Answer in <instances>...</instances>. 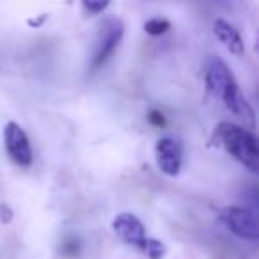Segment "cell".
<instances>
[{
    "label": "cell",
    "instance_id": "obj_10",
    "mask_svg": "<svg viewBox=\"0 0 259 259\" xmlns=\"http://www.w3.org/2000/svg\"><path fill=\"white\" fill-rule=\"evenodd\" d=\"M142 252H144L149 259H163V255H165V252H167V247L163 245V241L149 238Z\"/></svg>",
    "mask_w": 259,
    "mask_h": 259
},
{
    "label": "cell",
    "instance_id": "obj_6",
    "mask_svg": "<svg viewBox=\"0 0 259 259\" xmlns=\"http://www.w3.org/2000/svg\"><path fill=\"white\" fill-rule=\"evenodd\" d=\"M112 231H114L115 236H117L122 243L139 248V250H144L146 243H148V240H149L144 224H142L141 219L135 217L134 213H126V211L119 213V215L112 220Z\"/></svg>",
    "mask_w": 259,
    "mask_h": 259
},
{
    "label": "cell",
    "instance_id": "obj_2",
    "mask_svg": "<svg viewBox=\"0 0 259 259\" xmlns=\"http://www.w3.org/2000/svg\"><path fill=\"white\" fill-rule=\"evenodd\" d=\"M215 137L219 144L226 148V151L234 160L247 167L250 172L259 170V148L257 139L247 128H241L233 122H220L215 130Z\"/></svg>",
    "mask_w": 259,
    "mask_h": 259
},
{
    "label": "cell",
    "instance_id": "obj_11",
    "mask_svg": "<svg viewBox=\"0 0 259 259\" xmlns=\"http://www.w3.org/2000/svg\"><path fill=\"white\" fill-rule=\"evenodd\" d=\"M82 8L89 15H98V13L105 11L108 8V2H83Z\"/></svg>",
    "mask_w": 259,
    "mask_h": 259
},
{
    "label": "cell",
    "instance_id": "obj_12",
    "mask_svg": "<svg viewBox=\"0 0 259 259\" xmlns=\"http://www.w3.org/2000/svg\"><path fill=\"white\" fill-rule=\"evenodd\" d=\"M148 121L151 122L153 126H156V128H163V126L167 124L163 114H162V112H158V110H151V112H149V114H148Z\"/></svg>",
    "mask_w": 259,
    "mask_h": 259
},
{
    "label": "cell",
    "instance_id": "obj_4",
    "mask_svg": "<svg viewBox=\"0 0 259 259\" xmlns=\"http://www.w3.org/2000/svg\"><path fill=\"white\" fill-rule=\"evenodd\" d=\"M219 220L236 236L252 241L259 238L257 217L252 209L240 208V206H227V208L220 209Z\"/></svg>",
    "mask_w": 259,
    "mask_h": 259
},
{
    "label": "cell",
    "instance_id": "obj_9",
    "mask_svg": "<svg viewBox=\"0 0 259 259\" xmlns=\"http://www.w3.org/2000/svg\"><path fill=\"white\" fill-rule=\"evenodd\" d=\"M170 29V22L165 18H151L144 23V30L149 36H160V34H165Z\"/></svg>",
    "mask_w": 259,
    "mask_h": 259
},
{
    "label": "cell",
    "instance_id": "obj_1",
    "mask_svg": "<svg viewBox=\"0 0 259 259\" xmlns=\"http://www.w3.org/2000/svg\"><path fill=\"white\" fill-rule=\"evenodd\" d=\"M206 87L213 96L220 98L233 114L240 117H247L250 126H254V110L248 101L240 93V87L231 73L229 66L219 57H213L206 68Z\"/></svg>",
    "mask_w": 259,
    "mask_h": 259
},
{
    "label": "cell",
    "instance_id": "obj_7",
    "mask_svg": "<svg viewBox=\"0 0 259 259\" xmlns=\"http://www.w3.org/2000/svg\"><path fill=\"white\" fill-rule=\"evenodd\" d=\"M183 142L176 137H162L156 141V165L165 176H178L183 165Z\"/></svg>",
    "mask_w": 259,
    "mask_h": 259
},
{
    "label": "cell",
    "instance_id": "obj_5",
    "mask_svg": "<svg viewBox=\"0 0 259 259\" xmlns=\"http://www.w3.org/2000/svg\"><path fill=\"white\" fill-rule=\"evenodd\" d=\"M4 144L9 158L20 167H29L32 163V148L25 130L15 121H9L4 128Z\"/></svg>",
    "mask_w": 259,
    "mask_h": 259
},
{
    "label": "cell",
    "instance_id": "obj_3",
    "mask_svg": "<svg viewBox=\"0 0 259 259\" xmlns=\"http://www.w3.org/2000/svg\"><path fill=\"white\" fill-rule=\"evenodd\" d=\"M122 36H124V25H122L121 20L110 18L101 25V30L96 37V47H94L93 59H91V69L93 71L100 69L114 55V52L117 50L119 43H121Z\"/></svg>",
    "mask_w": 259,
    "mask_h": 259
},
{
    "label": "cell",
    "instance_id": "obj_13",
    "mask_svg": "<svg viewBox=\"0 0 259 259\" xmlns=\"http://www.w3.org/2000/svg\"><path fill=\"white\" fill-rule=\"evenodd\" d=\"M62 250H64L68 255L78 254V241L76 240H66L64 243H62Z\"/></svg>",
    "mask_w": 259,
    "mask_h": 259
},
{
    "label": "cell",
    "instance_id": "obj_8",
    "mask_svg": "<svg viewBox=\"0 0 259 259\" xmlns=\"http://www.w3.org/2000/svg\"><path fill=\"white\" fill-rule=\"evenodd\" d=\"M213 34H215L217 39H219L233 55L241 57V55L245 54L243 39H241L236 27L231 25L229 22H226V20H222V18H217L215 22H213Z\"/></svg>",
    "mask_w": 259,
    "mask_h": 259
}]
</instances>
